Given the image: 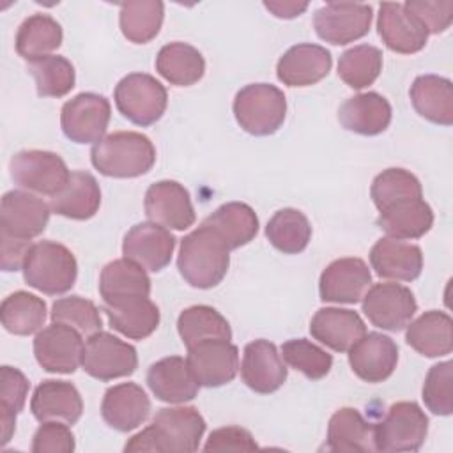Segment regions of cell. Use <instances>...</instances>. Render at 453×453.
<instances>
[{
    "mask_svg": "<svg viewBox=\"0 0 453 453\" xmlns=\"http://www.w3.org/2000/svg\"><path fill=\"white\" fill-rule=\"evenodd\" d=\"M398 363V345L382 333H365L349 349V365L365 382L377 384L389 379Z\"/></svg>",
    "mask_w": 453,
    "mask_h": 453,
    "instance_id": "cell-19",
    "label": "cell"
},
{
    "mask_svg": "<svg viewBox=\"0 0 453 453\" xmlns=\"http://www.w3.org/2000/svg\"><path fill=\"white\" fill-rule=\"evenodd\" d=\"M421 398L426 409L437 416L453 412V363L442 361L434 365L423 382Z\"/></svg>",
    "mask_w": 453,
    "mask_h": 453,
    "instance_id": "cell-49",
    "label": "cell"
},
{
    "mask_svg": "<svg viewBox=\"0 0 453 453\" xmlns=\"http://www.w3.org/2000/svg\"><path fill=\"white\" fill-rule=\"evenodd\" d=\"M257 448L253 435L241 426H223L211 432L203 446L205 451H253Z\"/></svg>",
    "mask_w": 453,
    "mask_h": 453,
    "instance_id": "cell-52",
    "label": "cell"
},
{
    "mask_svg": "<svg viewBox=\"0 0 453 453\" xmlns=\"http://www.w3.org/2000/svg\"><path fill=\"white\" fill-rule=\"evenodd\" d=\"M51 207L30 191L12 189L2 196L0 203V228L16 239L41 235L50 221Z\"/></svg>",
    "mask_w": 453,
    "mask_h": 453,
    "instance_id": "cell-16",
    "label": "cell"
},
{
    "mask_svg": "<svg viewBox=\"0 0 453 453\" xmlns=\"http://www.w3.org/2000/svg\"><path fill=\"white\" fill-rule=\"evenodd\" d=\"M138 366L136 349L111 333L99 331L83 345L81 368L90 377L108 382L119 377H129Z\"/></svg>",
    "mask_w": 453,
    "mask_h": 453,
    "instance_id": "cell-9",
    "label": "cell"
},
{
    "mask_svg": "<svg viewBox=\"0 0 453 453\" xmlns=\"http://www.w3.org/2000/svg\"><path fill=\"white\" fill-rule=\"evenodd\" d=\"M382 71V51L372 44H357L345 50L338 60V76L350 88L361 90L372 85Z\"/></svg>",
    "mask_w": 453,
    "mask_h": 453,
    "instance_id": "cell-44",
    "label": "cell"
},
{
    "mask_svg": "<svg viewBox=\"0 0 453 453\" xmlns=\"http://www.w3.org/2000/svg\"><path fill=\"white\" fill-rule=\"evenodd\" d=\"M333 65L331 51L320 44L290 46L276 64V76L287 87H310L324 80Z\"/></svg>",
    "mask_w": 453,
    "mask_h": 453,
    "instance_id": "cell-21",
    "label": "cell"
},
{
    "mask_svg": "<svg viewBox=\"0 0 453 453\" xmlns=\"http://www.w3.org/2000/svg\"><path fill=\"white\" fill-rule=\"evenodd\" d=\"M175 242L177 239L168 228L154 221H142L124 235L122 255L145 271L159 273L170 264Z\"/></svg>",
    "mask_w": 453,
    "mask_h": 453,
    "instance_id": "cell-14",
    "label": "cell"
},
{
    "mask_svg": "<svg viewBox=\"0 0 453 453\" xmlns=\"http://www.w3.org/2000/svg\"><path fill=\"white\" fill-rule=\"evenodd\" d=\"M310 333L331 350L349 352V349L366 333V326L359 313L352 310L320 308L310 322Z\"/></svg>",
    "mask_w": 453,
    "mask_h": 453,
    "instance_id": "cell-28",
    "label": "cell"
},
{
    "mask_svg": "<svg viewBox=\"0 0 453 453\" xmlns=\"http://www.w3.org/2000/svg\"><path fill=\"white\" fill-rule=\"evenodd\" d=\"M203 432L205 419L196 407H165L126 442L124 451L191 453L198 449Z\"/></svg>",
    "mask_w": 453,
    "mask_h": 453,
    "instance_id": "cell-1",
    "label": "cell"
},
{
    "mask_svg": "<svg viewBox=\"0 0 453 453\" xmlns=\"http://www.w3.org/2000/svg\"><path fill=\"white\" fill-rule=\"evenodd\" d=\"M30 382L25 373L12 366L0 368V423L2 444H7L16 430V418L23 411Z\"/></svg>",
    "mask_w": 453,
    "mask_h": 453,
    "instance_id": "cell-45",
    "label": "cell"
},
{
    "mask_svg": "<svg viewBox=\"0 0 453 453\" xmlns=\"http://www.w3.org/2000/svg\"><path fill=\"white\" fill-rule=\"evenodd\" d=\"M150 400L134 382H122L106 389L101 402V416L108 426L119 432H131L147 421Z\"/></svg>",
    "mask_w": 453,
    "mask_h": 453,
    "instance_id": "cell-24",
    "label": "cell"
},
{
    "mask_svg": "<svg viewBox=\"0 0 453 453\" xmlns=\"http://www.w3.org/2000/svg\"><path fill=\"white\" fill-rule=\"evenodd\" d=\"M156 71L175 87H191L205 73L203 55L188 42H168L156 57Z\"/></svg>",
    "mask_w": 453,
    "mask_h": 453,
    "instance_id": "cell-35",
    "label": "cell"
},
{
    "mask_svg": "<svg viewBox=\"0 0 453 453\" xmlns=\"http://www.w3.org/2000/svg\"><path fill=\"white\" fill-rule=\"evenodd\" d=\"M285 363L310 380L324 379L333 368V356L306 338H294L281 345Z\"/></svg>",
    "mask_w": 453,
    "mask_h": 453,
    "instance_id": "cell-47",
    "label": "cell"
},
{
    "mask_svg": "<svg viewBox=\"0 0 453 453\" xmlns=\"http://www.w3.org/2000/svg\"><path fill=\"white\" fill-rule=\"evenodd\" d=\"M372 285V273L363 258L345 257L333 260L320 274L319 294L326 303L356 304Z\"/></svg>",
    "mask_w": 453,
    "mask_h": 453,
    "instance_id": "cell-17",
    "label": "cell"
},
{
    "mask_svg": "<svg viewBox=\"0 0 453 453\" xmlns=\"http://www.w3.org/2000/svg\"><path fill=\"white\" fill-rule=\"evenodd\" d=\"M453 320L446 311L430 310L407 324L405 342L421 356L441 357L453 349Z\"/></svg>",
    "mask_w": 453,
    "mask_h": 453,
    "instance_id": "cell-33",
    "label": "cell"
},
{
    "mask_svg": "<svg viewBox=\"0 0 453 453\" xmlns=\"http://www.w3.org/2000/svg\"><path fill=\"white\" fill-rule=\"evenodd\" d=\"M370 264L379 278L414 281L423 269V253L416 244L380 237L370 250Z\"/></svg>",
    "mask_w": 453,
    "mask_h": 453,
    "instance_id": "cell-25",
    "label": "cell"
},
{
    "mask_svg": "<svg viewBox=\"0 0 453 453\" xmlns=\"http://www.w3.org/2000/svg\"><path fill=\"white\" fill-rule=\"evenodd\" d=\"M147 386L157 400L166 403L189 402L200 388L188 361L180 356H168L152 363L147 372Z\"/></svg>",
    "mask_w": 453,
    "mask_h": 453,
    "instance_id": "cell-26",
    "label": "cell"
},
{
    "mask_svg": "<svg viewBox=\"0 0 453 453\" xmlns=\"http://www.w3.org/2000/svg\"><path fill=\"white\" fill-rule=\"evenodd\" d=\"M377 225L391 239H419L434 225V211L421 198H403L379 211Z\"/></svg>",
    "mask_w": 453,
    "mask_h": 453,
    "instance_id": "cell-29",
    "label": "cell"
},
{
    "mask_svg": "<svg viewBox=\"0 0 453 453\" xmlns=\"http://www.w3.org/2000/svg\"><path fill=\"white\" fill-rule=\"evenodd\" d=\"M265 237L278 251L297 255L306 250L311 239V225L301 211L285 207L276 211L267 221Z\"/></svg>",
    "mask_w": 453,
    "mask_h": 453,
    "instance_id": "cell-42",
    "label": "cell"
},
{
    "mask_svg": "<svg viewBox=\"0 0 453 453\" xmlns=\"http://www.w3.org/2000/svg\"><path fill=\"white\" fill-rule=\"evenodd\" d=\"M165 4L159 0H129L120 4L119 25L122 35L134 44L152 41L163 25Z\"/></svg>",
    "mask_w": 453,
    "mask_h": 453,
    "instance_id": "cell-41",
    "label": "cell"
},
{
    "mask_svg": "<svg viewBox=\"0 0 453 453\" xmlns=\"http://www.w3.org/2000/svg\"><path fill=\"white\" fill-rule=\"evenodd\" d=\"M237 124L253 136L274 134L285 122L287 99L283 90L271 83H250L234 99Z\"/></svg>",
    "mask_w": 453,
    "mask_h": 453,
    "instance_id": "cell-5",
    "label": "cell"
},
{
    "mask_svg": "<svg viewBox=\"0 0 453 453\" xmlns=\"http://www.w3.org/2000/svg\"><path fill=\"white\" fill-rule=\"evenodd\" d=\"M111 117L110 101L94 92H81L64 103L60 126L74 143H97L104 138Z\"/></svg>",
    "mask_w": 453,
    "mask_h": 453,
    "instance_id": "cell-10",
    "label": "cell"
},
{
    "mask_svg": "<svg viewBox=\"0 0 453 453\" xmlns=\"http://www.w3.org/2000/svg\"><path fill=\"white\" fill-rule=\"evenodd\" d=\"M393 110L389 101L377 92H365L349 97L338 110L342 127L363 136L384 133L391 124Z\"/></svg>",
    "mask_w": 453,
    "mask_h": 453,
    "instance_id": "cell-27",
    "label": "cell"
},
{
    "mask_svg": "<svg viewBox=\"0 0 453 453\" xmlns=\"http://www.w3.org/2000/svg\"><path fill=\"white\" fill-rule=\"evenodd\" d=\"M64 34L60 23L50 14H32L19 25L16 32V51L21 58L32 62L41 57H48L58 50Z\"/></svg>",
    "mask_w": 453,
    "mask_h": 453,
    "instance_id": "cell-38",
    "label": "cell"
},
{
    "mask_svg": "<svg viewBox=\"0 0 453 453\" xmlns=\"http://www.w3.org/2000/svg\"><path fill=\"white\" fill-rule=\"evenodd\" d=\"M428 434V418L416 402L393 403L373 425L375 451H418Z\"/></svg>",
    "mask_w": 453,
    "mask_h": 453,
    "instance_id": "cell-7",
    "label": "cell"
},
{
    "mask_svg": "<svg viewBox=\"0 0 453 453\" xmlns=\"http://www.w3.org/2000/svg\"><path fill=\"white\" fill-rule=\"evenodd\" d=\"M373 205L382 211L403 198H421L423 188L414 173L405 168H388L380 172L370 188Z\"/></svg>",
    "mask_w": 453,
    "mask_h": 453,
    "instance_id": "cell-46",
    "label": "cell"
},
{
    "mask_svg": "<svg viewBox=\"0 0 453 453\" xmlns=\"http://www.w3.org/2000/svg\"><path fill=\"white\" fill-rule=\"evenodd\" d=\"M0 319L11 334L28 336L39 333L46 322V303L25 290L12 292L2 301Z\"/></svg>",
    "mask_w": 453,
    "mask_h": 453,
    "instance_id": "cell-40",
    "label": "cell"
},
{
    "mask_svg": "<svg viewBox=\"0 0 453 453\" xmlns=\"http://www.w3.org/2000/svg\"><path fill=\"white\" fill-rule=\"evenodd\" d=\"M418 115L439 126L453 124V85L437 74L418 76L409 90Z\"/></svg>",
    "mask_w": 453,
    "mask_h": 453,
    "instance_id": "cell-32",
    "label": "cell"
},
{
    "mask_svg": "<svg viewBox=\"0 0 453 453\" xmlns=\"http://www.w3.org/2000/svg\"><path fill=\"white\" fill-rule=\"evenodd\" d=\"M405 9L414 14L428 30V34L444 32L453 19V2H432V0H409L403 4Z\"/></svg>",
    "mask_w": 453,
    "mask_h": 453,
    "instance_id": "cell-51",
    "label": "cell"
},
{
    "mask_svg": "<svg viewBox=\"0 0 453 453\" xmlns=\"http://www.w3.org/2000/svg\"><path fill=\"white\" fill-rule=\"evenodd\" d=\"M81 334L60 322L41 329L34 338V356L41 368L51 373H74L81 365Z\"/></svg>",
    "mask_w": 453,
    "mask_h": 453,
    "instance_id": "cell-15",
    "label": "cell"
},
{
    "mask_svg": "<svg viewBox=\"0 0 453 453\" xmlns=\"http://www.w3.org/2000/svg\"><path fill=\"white\" fill-rule=\"evenodd\" d=\"M264 7L269 9L276 18L292 19L296 16H301L308 9V2H278V0H269V2H264Z\"/></svg>",
    "mask_w": 453,
    "mask_h": 453,
    "instance_id": "cell-54",
    "label": "cell"
},
{
    "mask_svg": "<svg viewBox=\"0 0 453 453\" xmlns=\"http://www.w3.org/2000/svg\"><path fill=\"white\" fill-rule=\"evenodd\" d=\"M363 313L384 331L398 333L407 327L418 311V303L411 288L400 283H375L363 296Z\"/></svg>",
    "mask_w": 453,
    "mask_h": 453,
    "instance_id": "cell-12",
    "label": "cell"
},
{
    "mask_svg": "<svg viewBox=\"0 0 453 453\" xmlns=\"http://www.w3.org/2000/svg\"><path fill=\"white\" fill-rule=\"evenodd\" d=\"M230 265V250L207 225H200L180 241L177 267L195 288H212L223 281Z\"/></svg>",
    "mask_w": 453,
    "mask_h": 453,
    "instance_id": "cell-2",
    "label": "cell"
},
{
    "mask_svg": "<svg viewBox=\"0 0 453 453\" xmlns=\"http://www.w3.org/2000/svg\"><path fill=\"white\" fill-rule=\"evenodd\" d=\"M327 449L375 451L373 425L352 407L338 409L327 425Z\"/></svg>",
    "mask_w": 453,
    "mask_h": 453,
    "instance_id": "cell-37",
    "label": "cell"
},
{
    "mask_svg": "<svg viewBox=\"0 0 453 453\" xmlns=\"http://www.w3.org/2000/svg\"><path fill=\"white\" fill-rule=\"evenodd\" d=\"M90 161L106 177L134 179L145 175L154 166L156 147L142 133L117 131L94 143Z\"/></svg>",
    "mask_w": 453,
    "mask_h": 453,
    "instance_id": "cell-3",
    "label": "cell"
},
{
    "mask_svg": "<svg viewBox=\"0 0 453 453\" xmlns=\"http://www.w3.org/2000/svg\"><path fill=\"white\" fill-rule=\"evenodd\" d=\"M203 225L211 226L225 241L228 250H237L248 244L258 234L257 212L242 202L219 205L203 219Z\"/></svg>",
    "mask_w": 453,
    "mask_h": 453,
    "instance_id": "cell-34",
    "label": "cell"
},
{
    "mask_svg": "<svg viewBox=\"0 0 453 453\" xmlns=\"http://www.w3.org/2000/svg\"><path fill=\"white\" fill-rule=\"evenodd\" d=\"M21 271L28 287L46 296H58L73 288L78 264L67 246L57 241H39L30 246Z\"/></svg>",
    "mask_w": 453,
    "mask_h": 453,
    "instance_id": "cell-4",
    "label": "cell"
},
{
    "mask_svg": "<svg viewBox=\"0 0 453 453\" xmlns=\"http://www.w3.org/2000/svg\"><path fill=\"white\" fill-rule=\"evenodd\" d=\"M113 99L122 117L136 126L147 127L163 117L168 104V92L152 74L131 73L117 83Z\"/></svg>",
    "mask_w": 453,
    "mask_h": 453,
    "instance_id": "cell-6",
    "label": "cell"
},
{
    "mask_svg": "<svg viewBox=\"0 0 453 453\" xmlns=\"http://www.w3.org/2000/svg\"><path fill=\"white\" fill-rule=\"evenodd\" d=\"M242 382L255 393L269 395L287 380V366L281 354L269 340H255L244 347L241 363Z\"/></svg>",
    "mask_w": 453,
    "mask_h": 453,
    "instance_id": "cell-20",
    "label": "cell"
},
{
    "mask_svg": "<svg viewBox=\"0 0 453 453\" xmlns=\"http://www.w3.org/2000/svg\"><path fill=\"white\" fill-rule=\"evenodd\" d=\"M99 294L104 306L133 297H149L150 278L138 264L127 258H117L103 267L99 274Z\"/></svg>",
    "mask_w": 453,
    "mask_h": 453,
    "instance_id": "cell-30",
    "label": "cell"
},
{
    "mask_svg": "<svg viewBox=\"0 0 453 453\" xmlns=\"http://www.w3.org/2000/svg\"><path fill=\"white\" fill-rule=\"evenodd\" d=\"M51 320L76 329L81 336H92L103 327L99 308L81 296L57 299L51 306Z\"/></svg>",
    "mask_w": 453,
    "mask_h": 453,
    "instance_id": "cell-48",
    "label": "cell"
},
{
    "mask_svg": "<svg viewBox=\"0 0 453 453\" xmlns=\"http://www.w3.org/2000/svg\"><path fill=\"white\" fill-rule=\"evenodd\" d=\"M373 9L368 4L329 2L315 11L313 27L317 35L329 44H349L370 32Z\"/></svg>",
    "mask_w": 453,
    "mask_h": 453,
    "instance_id": "cell-11",
    "label": "cell"
},
{
    "mask_svg": "<svg viewBox=\"0 0 453 453\" xmlns=\"http://www.w3.org/2000/svg\"><path fill=\"white\" fill-rule=\"evenodd\" d=\"M377 30L382 42L396 53L411 55L425 48L428 30L411 14L403 4H380L377 16Z\"/></svg>",
    "mask_w": 453,
    "mask_h": 453,
    "instance_id": "cell-22",
    "label": "cell"
},
{
    "mask_svg": "<svg viewBox=\"0 0 453 453\" xmlns=\"http://www.w3.org/2000/svg\"><path fill=\"white\" fill-rule=\"evenodd\" d=\"M110 327L131 340L150 336L159 326V308L149 297H133L104 306Z\"/></svg>",
    "mask_w": 453,
    "mask_h": 453,
    "instance_id": "cell-36",
    "label": "cell"
},
{
    "mask_svg": "<svg viewBox=\"0 0 453 453\" xmlns=\"http://www.w3.org/2000/svg\"><path fill=\"white\" fill-rule=\"evenodd\" d=\"M32 242L27 239H16L7 234H2V271H19L30 250Z\"/></svg>",
    "mask_w": 453,
    "mask_h": 453,
    "instance_id": "cell-53",
    "label": "cell"
},
{
    "mask_svg": "<svg viewBox=\"0 0 453 453\" xmlns=\"http://www.w3.org/2000/svg\"><path fill=\"white\" fill-rule=\"evenodd\" d=\"M27 71L35 81L39 97H64L74 87L73 64L62 55H48L28 62Z\"/></svg>",
    "mask_w": 453,
    "mask_h": 453,
    "instance_id": "cell-43",
    "label": "cell"
},
{
    "mask_svg": "<svg viewBox=\"0 0 453 453\" xmlns=\"http://www.w3.org/2000/svg\"><path fill=\"white\" fill-rule=\"evenodd\" d=\"M9 173L16 186L25 191L55 196L69 180L65 161L50 150L27 149L16 152L9 161Z\"/></svg>",
    "mask_w": 453,
    "mask_h": 453,
    "instance_id": "cell-8",
    "label": "cell"
},
{
    "mask_svg": "<svg viewBox=\"0 0 453 453\" xmlns=\"http://www.w3.org/2000/svg\"><path fill=\"white\" fill-rule=\"evenodd\" d=\"M188 366L203 388L232 382L239 370V349L230 340H203L188 349Z\"/></svg>",
    "mask_w": 453,
    "mask_h": 453,
    "instance_id": "cell-13",
    "label": "cell"
},
{
    "mask_svg": "<svg viewBox=\"0 0 453 453\" xmlns=\"http://www.w3.org/2000/svg\"><path fill=\"white\" fill-rule=\"evenodd\" d=\"M76 442L69 425L60 421H46L35 430L32 437L34 453H71Z\"/></svg>",
    "mask_w": 453,
    "mask_h": 453,
    "instance_id": "cell-50",
    "label": "cell"
},
{
    "mask_svg": "<svg viewBox=\"0 0 453 453\" xmlns=\"http://www.w3.org/2000/svg\"><path fill=\"white\" fill-rule=\"evenodd\" d=\"M143 209L150 221L173 230L189 228L196 216L189 191L177 180H157L145 191Z\"/></svg>",
    "mask_w": 453,
    "mask_h": 453,
    "instance_id": "cell-18",
    "label": "cell"
},
{
    "mask_svg": "<svg viewBox=\"0 0 453 453\" xmlns=\"http://www.w3.org/2000/svg\"><path fill=\"white\" fill-rule=\"evenodd\" d=\"M30 411L39 423L60 421L74 425L81 418L83 400L74 384L48 379L34 389Z\"/></svg>",
    "mask_w": 453,
    "mask_h": 453,
    "instance_id": "cell-23",
    "label": "cell"
},
{
    "mask_svg": "<svg viewBox=\"0 0 453 453\" xmlns=\"http://www.w3.org/2000/svg\"><path fill=\"white\" fill-rule=\"evenodd\" d=\"M101 205V188L96 177L88 172H71L67 184L50 200V207L55 214L85 221L96 216Z\"/></svg>",
    "mask_w": 453,
    "mask_h": 453,
    "instance_id": "cell-31",
    "label": "cell"
},
{
    "mask_svg": "<svg viewBox=\"0 0 453 453\" xmlns=\"http://www.w3.org/2000/svg\"><path fill=\"white\" fill-rule=\"evenodd\" d=\"M177 331L186 349L203 340H232L228 320L212 306L195 304L180 311Z\"/></svg>",
    "mask_w": 453,
    "mask_h": 453,
    "instance_id": "cell-39",
    "label": "cell"
}]
</instances>
